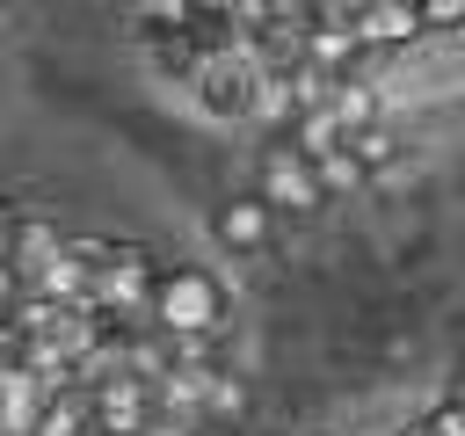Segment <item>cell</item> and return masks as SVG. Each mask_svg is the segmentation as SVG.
<instances>
[{"label":"cell","mask_w":465,"mask_h":436,"mask_svg":"<svg viewBox=\"0 0 465 436\" xmlns=\"http://www.w3.org/2000/svg\"><path fill=\"white\" fill-rule=\"evenodd\" d=\"M58 240H65V233H58L51 218H36V211H15V218H7V233H0V269H7V276L29 291V283H36V269L58 254Z\"/></svg>","instance_id":"52a82bcc"},{"label":"cell","mask_w":465,"mask_h":436,"mask_svg":"<svg viewBox=\"0 0 465 436\" xmlns=\"http://www.w3.org/2000/svg\"><path fill=\"white\" fill-rule=\"evenodd\" d=\"M153 276H160V254L145 240H116L109 262L87 276V305L94 312H116V320H138L145 298H153Z\"/></svg>","instance_id":"3957f363"},{"label":"cell","mask_w":465,"mask_h":436,"mask_svg":"<svg viewBox=\"0 0 465 436\" xmlns=\"http://www.w3.org/2000/svg\"><path fill=\"white\" fill-rule=\"evenodd\" d=\"M211 240H218L225 254H269V240H276V211H269L254 189H232V196L211 203Z\"/></svg>","instance_id":"8992f818"},{"label":"cell","mask_w":465,"mask_h":436,"mask_svg":"<svg viewBox=\"0 0 465 436\" xmlns=\"http://www.w3.org/2000/svg\"><path fill=\"white\" fill-rule=\"evenodd\" d=\"M44 407H51V385L36 371H22V363L0 371V436H29Z\"/></svg>","instance_id":"30bf717a"},{"label":"cell","mask_w":465,"mask_h":436,"mask_svg":"<svg viewBox=\"0 0 465 436\" xmlns=\"http://www.w3.org/2000/svg\"><path fill=\"white\" fill-rule=\"evenodd\" d=\"M341 153H349V160H356L363 174H378V167H392V160H400V131H392V124L378 116V124L349 131V138H341Z\"/></svg>","instance_id":"8fae6325"},{"label":"cell","mask_w":465,"mask_h":436,"mask_svg":"<svg viewBox=\"0 0 465 436\" xmlns=\"http://www.w3.org/2000/svg\"><path fill=\"white\" fill-rule=\"evenodd\" d=\"M196 109L203 116H218V124H247L254 116V94H262V73L247 65V51H218V58H203L196 65Z\"/></svg>","instance_id":"277c9868"},{"label":"cell","mask_w":465,"mask_h":436,"mask_svg":"<svg viewBox=\"0 0 465 436\" xmlns=\"http://www.w3.org/2000/svg\"><path fill=\"white\" fill-rule=\"evenodd\" d=\"M87 392V421L94 429H109V436H145L153 429V378H138V371H109V378H94V385H80Z\"/></svg>","instance_id":"5b68a950"},{"label":"cell","mask_w":465,"mask_h":436,"mask_svg":"<svg viewBox=\"0 0 465 436\" xmlns=\"http://www.w3.org/2000/svg\"><path fill=\"white\" fill-rule=\"evenodd\" d=\"M443 400H450V407H458V414H465V363H458V371H450V392H443Z\"/></svg>","instance_id":"e0dca14e"},{"label":"cell","mask_w":465,"mask_h":436,"mask_svg":"<svg viewBox=\"0 0 465 436\" xmlns=\"http://www.w3.org/2000/svg\"><path fill=\"white\" fill-rule=\"evenodd\" d=\"M80 429H87V392H80V385H58L29 436H80Z\"/></svg>","instance_id":"7c38bea8"},{"label":"cell","mask_w":465,"mask_h":436,"mask_svg":"<svg viewBox=\"0 0 465 436\" xmlns=\"http://www.w3.org/2000/svg\"><path fill=\"white\" fill-rule=\"evenodd\" d=\"M145 320H153L160 334H174V342L218 334V327H225V283H218L211 269H196V262H160L153 298H145Z\"/></svg>","instance_id":"6da1fadb"},{"label":"cell","mask_w":465,"mask_h":436,"mask_svg":"<svg viewBox=\"0 0 465 436\" xmlns=\"http://www.w3.org/2000/svg\"><path fill=\"white\" fill-rule=\"evenodd\" d=\"M138 44H145V58H153L160 73H174V80H196V65H203V51L182 36L174 7H145V15H138Z\"/></svg>","instance_id":"ba28073f"},{"label":"cell","mask_w":465,"mask_h":436,"mask_svg":"<svg viewBox=\"0 0 465 436\" xmlns=\"http://www.w3.org/2000/svg\"><path fill=\"white\" fill-rule=\"evenodd\" d=\"M7 218H15V203H7V196H0V233H7Z\"/></svg>","instance_id":"ac0fdd59"},{"label":"cell","mask_w":465,"mask_h":436,"mask_svg":"<svg viewBox=\"0 0 465 436\" xmlns=\"http://www.w3.org/2000/svg\"><path fill=\"white\" fill-rule=\"evenodd\" d=\"M312 167H320V189H327V196H341V189H363V182H371V174H363V167H356L341 145H334L327 160H312Z\"/></svg>","instance_id":"5bb4252c"},{"label":"cell","mask_w":465,"mask_h":436,"mask_svg":"<svg viewBox=\"0 0 465 436\" xmlns=\"http://www.w3.org/2000/svg\"><path fill=\"white\" fill-rule=\"evenodd\" d=\"M458 363H465V320H458Z\"/></svg>","instance_id":"d6986e66"},{"label":"cell","mask_w":465,"mask_h":436,"mask_svg":"<svg viewBox=\"0 0 465 436\" xmlns=\"http://www.w3.org/2000/svg\"><path fill=\"white\" fill-rule=\"evenodd\" d=\"M276 218H312L320 203H327V189H320V167L291 145V138H262V153H254V182H247Z\"/></svg>","instance_id":"7a4b0ae2"},{"label":"cell","mask_w":465,"mask_h":436,"mask_svg":"<svg viewBox=\"0 0 465 436\" xmlns=\"http://www.w3.org/2000/svg\"><path fill=\"white\" fill-rule=\"evenodd\" d=\"M80 436H109V429H94V421H87V429H80Z\"/></svg>","instance_id":"ffe728a7"},{"label":"cell","mask_w":465,"mask_h":436,"mask_svg":"<svg viewBox=\"0 0 465 436\" xmlns=\"http://www.w3.org/2000/svg\"><path fill=\"white\" fill-rule=\"evenodd\" d=\"M400 436H414V429H400Z\"/></svg>","instance_id":"44dd1931"},{"label":"cell","mask_w":465,"mask_h":436,"mask_svg":"<svg viewBox=\"0 0 465 436\" xmlns=\"http://www.w3.org/2000/svg\"><path fill=\"white\" fill-rule=\"evenodd\" d=\"M15 305H22V283H15V276H7V269H0V327H7V320H15Z\"/></svg>","instance_id":"2e32d148"},{"label":"cell","mask_w":465,"mask_h":436,"mask_svg":"<svg viewBox=\"0 0 465 436\" xmlns=\"http://www.w3.org/2000/svg\"><path fill=\"white\" fill-rule=\"evenodd\" d=\"M349 29H356L363 51H407V44H421V15H414V0H363Z\"/></svg>","instance_id":"9c48e42d"},{"label":"cell","mask_w":465,"mask_h":436,"mask_svg":"<svg viewBox=\"0 0 465 436\" xmlns=\"http://www.w3.org/2000/svg\"><path fill=\"white\" fill-rule=\"evenodd\" d=\"M421 36H465V0H414Z\"/></svg>","instance_id":"4fadbf2b"},{"label":"cell","mask_w":465,"mask_h":436,"mask_svg":"<svg viewBox=\"0 0 465 436\" xmlns=\"http://www.w3.org/2000/svg\"><path fill=\"white\" fill-rule=\"evenodd\" d=\"M414 436H465V414H458L450 400H436V407L414 421Z\"/></svg>","instance_id":"9a60e30c"}]
</instances>
